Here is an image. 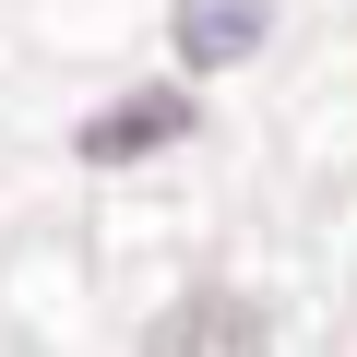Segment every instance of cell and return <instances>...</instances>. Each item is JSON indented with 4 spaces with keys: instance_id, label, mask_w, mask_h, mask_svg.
I'll list each match as a JSON object with an SVG mask.
<instances>
[{
    "instance_id": "cell-1",
    "label": "cell",
    "mask_w": 357,
    "mask_h": 357,
    "mask_svg": "<svg viewBox=\"0 0 357 357\" xmlns=\"http://www.w3.org/2000/svg\"><path fill=\"white\" fill-rule=\"evenodd\" d=\"M178 131H191V96H178V84H143V96L96 107V119L72 131V155H84V167H131V155H155V143H178Z\"/></svg>"
},
{
    "instance_id": "cell-2",
    "label": "cell",
    "mask_w": 357,
    "mask_h": 357,
    "mask_svg": "<svg viewBox=\"0 0 357 357\" xmlns=\"http://www.w3.org/2000/svg\"><path fill=\"white\" fill-rule=\"evenodd\" d=\"M143 357H262V310L227 298V286H203V298H178V310L143 333Z\"/></svg>"
},
{
    "instance_id": "cell-3",
    "label": "cell",
    "mask_w": 357,
    "mask_h": 357,
    "mask_svg": "<svg viewBox=\"0 0 357 357\" xmlns=\"http://www.w3.org/2000/svg\"><path fill=\"white\" fill-rule=\"evenodd\" d=\"M262 0H178V60H191V72H227V60H250L262 48Z\"/></svg>"
}]
</instances>
